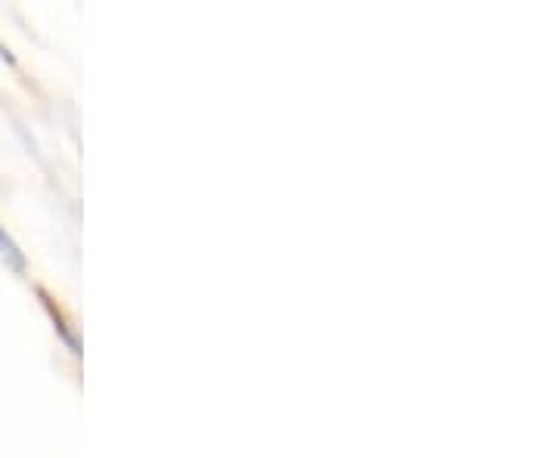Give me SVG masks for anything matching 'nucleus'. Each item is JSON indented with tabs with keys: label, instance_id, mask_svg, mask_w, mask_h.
Masks as SVG:
<instances>
[{
	"label": "nucleus",
	"instance_id": "f257e3e1",
	"mask_svg": "<svg viewBox=\"0 0 558 458\" xmlns=\"http://www.w3.org/2000/svg\"><path fill=\"white\" fill-rule=\"evenodd\" d=\"M0 260H3L13 273H25V255H22L20 245L10 239L3 230H0Z\"/></svg>",
	"mask_w": 558,
	"mask_h": 458
}]
</instances>
